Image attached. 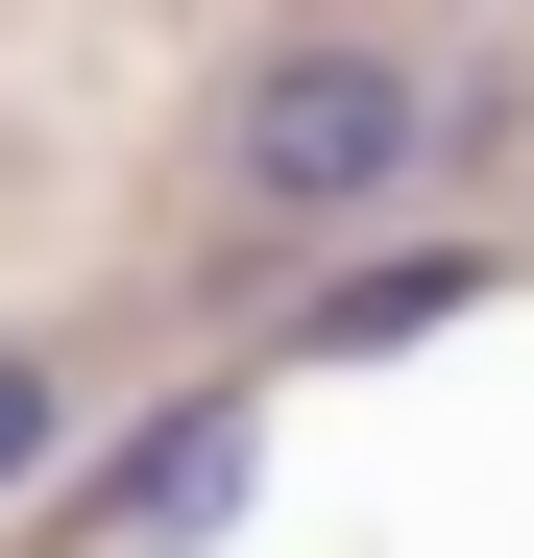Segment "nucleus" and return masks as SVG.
I'll use <instances>...</instances> for the list:
<instances>
[{"label":"nucleus","mask_w":534,"mask_h":558,"mask_svg":"<svg viewBox=\"0 0 534 558\" xmlns=\"http://www.w3.org/2000/svg\"><path fill=\"white\" fill-rule=\"evenodd\" d=\"M413 170H437V73L389 25H340V0L243 25V73H219V219L243 243H340V219H389Z\"/></svg>","instance_id":"1"},{"label":"nucleus","mask_w":534,"mask_h":558,"mask_svg":"<svg viewBox=\"0 0 534 558\" xmlns=\"http://www.w3.org/2000/svg\"><path fill=\"white\" fill-rule=\"evenodd\" d=\"M243 461H267V413H243V389H170V413L98 461V510H73V534H98V558H195V534L243 510Z\"/></svg>","instance_id":"2"},{"label":"nucleus","mask_w":534,"mask_h":558,"mask_svg":"<svg viewBox=\"0 0 534 558\" xmlns=\"http://www.w3.org/2000/svg\"><path fill=\"white\" fill-rule=\"evenodd\" d=\"M462 292H486V243H389V267H340V292H292V340L316 364H389V340H437Z\"/></svg>","instance_id":"3"},{"label":"nucleus","mask_w":534,"mask_h":558,"mask_svg":"<svg viewBox=\"0 0 534 558\" xmlns=\"http://www.w3.org/2000/svg\"><path fill=\"white\" fill-rule=\"evenodd\" d=\"M49 461H73V389H49V364H25V340H0V510H25V486H49Z\"/></svg>","instance_id":"4"}]
</instances>
